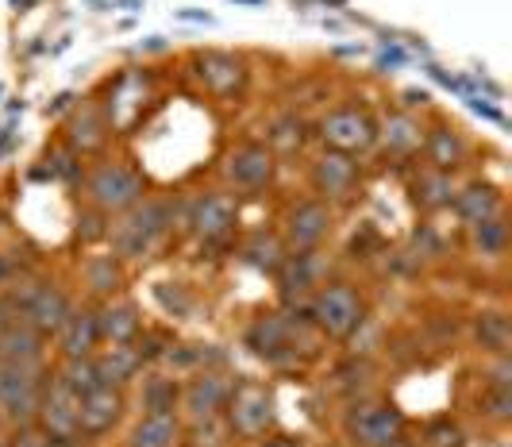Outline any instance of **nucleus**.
<instances>
[{
	"mask_svg": "<svg viewBox=\"0 0 512 447\" xmlns=\"http://www.w3.org/2000/svg\"><path fill=\"white\" fill-rule=\"evenodd\" d=\"M170 224H174V201H162V197H143L139 205H131L128 212L116 216V224H108V243H112V255L120 263H139L154 255V247L170 236Z\"/></svg>",
	"mask_w": 512,
	"mask_h": 447,
	"instance_id": "1",
	"label": "nucleus"
},
{
	"mask_svg": "<svg viewBox=\"0 0 512 447\" xmlns=\"http://www.w3.org/2000/svg\"><path fill=\"white\" fill-rule=\"evenodd\" d=\"M143 197H147L143 174L135 166H128V162H120V158L97 162L85 174V201H89V209L104 212V216H120L131 205H139Z\"/></svg>",
	"mask_w": 512,
	"mask_h": 447,
	"instance_id": "2",
	"label": "nucleus"
},
{
	"mask_svg": "<svg viewBox=\"0 0 512 447\" xmlns=\"http://www.w3.org/2000/svg\"><path fill=\"white\" fill-rule=\"evenodd\" d=\"M308 324L328 340H347L366 324V301L347 282H324L308 297Z\"/></svg>",
	"mask_w": 512,
	"mask_h": 447,
	"instance_id": "3",
	"label": "nucleus"
},
{
	"mask_svg": "<svg viewBox=\"0 0 512 447\" xmlns=\"http://www.w3.org/2000/svg\"><path fill=\"white\" fill-rule=\"evenodd\" d=\"M409 417L393 401H355L343 417V436L351 447H389L401 440Z\"/></svg>",
	"mask_w": 512,
	"mask_h": 447,
	"instance_id": "4",
	"label": "nucleus"
},
{
	"mask_svg": "<svg viewBox=\"0 0 512 447\" xmlns=\"http://www.w3.org/2000/svg\"><path fill=\"white\" fill-rule=\"evenodd\" d=\"M43 390H47V367L0 363V421H8L12 428L35 424Z\"/></svg>",
	"mask_w": 512,
	"mask_h": 447,
	"instance_id": "5",
	"label": "nucleus"
},
{
	"mask_svg": "<svg viewBox=\"0 0 512 447\" xmlns=\"http://www.w3.org/2000/svg\"><path fill=\"white\" fill-rule=\"evenodd\" d=\"M224 421H228L235 440H262V436H270L274 424H278L274 394L266 386H255V382H239L228 397Z\"/></svg>",
	"mask_w": 512,
	"mask_h": 447,
	"instance_id": "6",
	"label": "nucleus"
},
{
	"mask_svg": "<svg viewBox=\"0 0 512 447\" xmlns=\"http://www.w3.org/2000/svg\"><path fill=\"white\" fill-rule=\"evenodd\" d=\"M320 139L328 151H343V155H362L370 147H378V124L366 108L343 105L332 108L324 120H320Z\"/></svg>",
	"mask_w": 512,
	"mask_h": 447,
	"instance_id": "7",
	"label": "nucleus"
},
{
	"mask_svg": "<svg viewBox=\"0 0 512 447\" xmlns=\"http://www.w3.org/2000/svg\"><path fill=\"white\" fill-rule=\"evenodd\" d=\"M231 390H235V382H231L228 374H220V370H193V378L181 386L178 413L185 417V424L224 417Z\"/></svg>",
	"mask_w": 512,
	"mask_h": 447,
	"instance_id": "8",
	"label": "nucleus"
},
{
	"mask_svg": "<svg viewBox=\"0 0 512 447\" xmlns=\"http://www.w3.org/2000/svg\"><path fill=\"white\" fill-rule=\"evenodd\" d=\"M335 228V212L328 201L312 197V201H301L293 209L285 212V224H282V243L285 251H320L328 236Z\"/></svg>",
	"mask_w": 512,
	"mask_h": 447,
	"instance_id": "9",
	"label": "nucleus"
},
{
	"mask_svg": "<svg viewBox=\"0 0 512 447\" xmlns=\"http://www.w3.org/2000/svg\"><path fill=\"white\" fill-rule=\"evenodd\" d=\"M308 178H312V189L320 193V201H328V205H335V201H351L362 185L359 158L343 155V151H328V147H324L320 155L312 158Z\"/></svg>",
	"mask_w": 512,
	"mask_h": 447,
	"instance_id": "10",
	"label": "nucleus"
},
{
	"mask_svg": "<svg viewBox=\"0 0 512 447\" xmlns=\"http://www.w3.org/2000/svg\"><path fill=\"white\" fill-rule=\"evenodd\" d=\"M278 174V155L266 143H239L228 158H224V182L239 193H258L274 182Z\"/></svg>",
	"mask_w": 512,
	"mask_h": 447,
	"instance_id": "11",
	"label": "nucleus"
},
{
	"mask_svg": "<svg viewBox=\"0 0 512 447\" xmlns=\"http://www.w3.org/2000/svg\"><path fill=\"white\" fill-rule=\"evenodd\" d=\"M77 409H81V397L70 394V390L51 374V378H47V390H43V401H39V417H35V424H39L47 436H54L58 444L74 447L77 440H81Z\"/></svg>",
	"mask_w": 512,
	"mask_h": 447,
	"instance_id": "12",
	"label": "nucleus"
},
{
	"mask_svg": "<svg viewBox=\"0 0 512 447\" xmlns=\"http://www.w3.org/2000/svg\"><path fill=\"white\" fill-rule=\"evenodd\" d=\"M193 70H197V81L205 85L212 97L220 101H231L247 89V62L231 51H205L193 58Z\"/></svg>",
	"mask_w": 512,
	"mask_h": 447,
	"instance_id": "13",
	"label": "nucleus"
},
{
	"mask_svg": "<svg viewBox=\"0 0 512 447\" xmlns=\"http://www.w3.org/2000/svg\"><path fill=\"white\" fill-rule=\"evenodd\" d=\"M247 347L270 363L293 359L297 355V320L289 313H262L247 328Z\"/></svg>",
	"mask_w": 512,
	"mask_h": 447,
	"instance_id": "14",
	"label": "nucleus"
},
{
	"mask_svg": "<svg viewBox=\"0 0 512 447\" xmlns=\"http://www.w3.org/2000/svg\"><path fill=\"white\" fill-rule=\"evenodd\" d=\"M328 255L324 251H289L278 266V290L285 301H301L324 286Z\"/></svg>",
	"mask_w": 512,
	"mask_h": 447,
	"instance_id": "15",
	"label": "nucleus"
},
{
	"mask_svg": "<svg viewBox=\"0 0 512 447\" xmlns=\"http://www.w3.org/2000/svg\"><path fill=\"white\" fill-rule=\"evenodd\" d=\"M124 409H128V397L116 386H97L93 394L81 397V409H77V424H81V440H101L108 436L116 424L124 421Z\"/></svg>",
	"mask_w": 512,
	"mask_h": 447,
	"instance_id": "16",
	"label": "nucleus"
},
{
	"mask_svg": "<svg viewBox=\"0 0 512 447\" xmlns=\"http://www.w3.org/2000/svg\"><path fill=\"white\" fill-rule=\"evenodd\" d=\"M74 313V301L70 293L54 282H39V290L27 297V305L20 309V320H27L43 340L58 336V328L66 324V316Z\"/></svg>",
	"mask_w": 512,
	"mask_h": 447,
	"instance_id": "17",
	"label": "nucleus"
},
{
	"mask_svg": "<svg viewBox=\"0 0 512 447\" xmlns=\"http://www.w3.org/2000/svg\"><path fill=\"white\" fill-rule=\"evenodd\" d=\"M235 224H239V205L231 193H205V197H197V205L189 212L193 236L205 239V243L228 239L235 232Z\"/></svg>",
	"mask_w": 512,
	"mask_h": 447,
	"instance_id": "18",
	"label": "nucleus"
},
{
	"mask_svg": "<svg viewBox=\"0 0 512 447\" xmlns=\"http://www.w3.org/2000/svg\"><path fill=\"white\" fill-rule=\"evenodd\" d=\"M0 363L16 367H47V340L20 316H12L0 328Z\"/></svg>",
	"mask_w": 512,
	"mask_h": 447,
	"instance_id": "19",
	"label": "nucleus"
},
{
	"mask_svg": "<svg viewBox=\"0 0 512 447\" xmlns=\"http://www.w3.org/2000/svg\"><path fill=\"white\" fill-rule=\"evenodd\" d=\"M93 363H97L104 386H116V390H128L131 382H139V374L147 367V359L135 343H101Z\"/></svg>",
	"mask_w": 512,
	"mask_h": 447,
	"instance_id": "20",
	"label": "nucleus"
},
{
	"mask_svg": "<svg viewBox=\"0 0 512 447\" xmlns=\"http://www.w3.org/2000/svg\"><path fill=\"white\" fill-rule=\"evenodd\" d=\"M58 355L62 359H89V355H97V347H101V324H97V309H77L66 316V324L58 328Z\"/></svg>",
	"mask_w": 512,
	"mask_h": 447,
	"instance_id": "21",
	"label": "nucleus"
},
{
	"mask_svg": "<svg viewBox=\"0 0 512 447\" xmlns=\"http://www.w3.org/2000/svg\"><path fill=\"white\" fill-rule=\"evenodd\" d=\"M451 209L462 220V228H474V224H486L493 216H505V201H501V189L497 185L470 182L466 189H455Z\"/></svg>",
	"mask_w": 512,
	"mask_h": 447,
	"instance_id": "22",
	"label": "nucleus"
},
{
	"mask_svg": "<svg viewBox=\"0 0 512 447\" xmlns=\"http://www.w3.org/2000/svg\"><path fill=\"white\" fill-rule=\"evenodd\" d=\"M181 432L185 424L178 413H143L131 424L124 447H181Z\"/></svg>",
	"mask_w": 512,
	"mask_h": 447,
	"instance_id": "23",
	"label": "nucleus"
},
{
	"mask_svg": "<svg viewBox=\"0 0 512 447\" xmlns=\"http://www.w3.org/2000/svg\"><path fill=\"white\" fill-rule=\"evenodd\" d=\"M424 158H428L432 170L451 174L466 162V139L455 124H436V128L424 132Z\"/></svg>",
	"mask_w": 512,
	"mask_h": 447,
	"instance_id": "24",
	"label": "nucleus"
},
{
	"mask_svg": "<svg viewBox=\"0 0 512 447\" xmlns=\"http://www.w3.org/2000/svg\"><path fill=\"white\" fill-rule=\"evenodd\" d=\"M101 343H135L143 332V313L135 301H104L97 309Z\"/></svg>",
	"mask_w": 512,
	"mask_h": 447,
	"instance_id": "25",
	"label": "nucleus"
},
{
	"mask_svg": "<svg viewBox=\"0 0 512 447\" xmlns=\"http://www.w3.org/2000/svg\"><path fill=\"white\" fill-rule=\"evenodd\" d=\"M424 124L412 116V112H393L378 128V143H382L385 155H397V158H409L424 147Z\"/></svg>",
	"mask_w": 512,
	"mask_h": 447,
	"instance_id": "26",
	"label": "nucleus"
},
{
	"mask_svg": "<svg viewBox=\"0 0 512 447\" xmlns=\"http://www.w3.org/2000/svg\"><path fill=\"white\" fill-rule=\"evenodd\" d=\"M409 189H412V205L420 212H443V209H451V201H455L451 174L432 170V166H424V170L412 178Z\"/></svg>",
	"mask_w": 512,
	"mask_h": 447,
	"instance_id": "27",
	"label": "nucleus"
},
{
	"mask_svg": "<svg viewBox=\"0 0 512 447\" xmlns=\"http://www.w3.org/2000/svg\"><path fill=\"white\" fill-rule=\"evenodd\" d=\"M104 139H108V120L93 105L77 108L70 116V124H66V143L74 147L77 155H93V151L104 147Z\"/></svg>",
	"mask_w": 512,
	"mask_h": 447,
	"instance_id": "28",
	"label": "nucleus"
},
{
	"mask_svg": "<svg viewBox=\"0 0 512 447\" xmlns=\"http://www.w3.org/2000/svg\"><path fill=\"white\" fill-rule=\"evenodd\" d=\"M81 282L89 286L93 297H104V301H112L120 286H124V263L116 259V255H89L85 263H81Z\"/></svg>",
	"mask_w": 512,
	"mask_h": 447,
	"instance_id": "29",
	"label": "nucleus"
},
{
	"mask_svg": "<svg viewBox=\"0 0 512 447\" xmlns=\"http://www.w3.org/2000/svg\"><path fill=\"white\" fill-rule=\"evenodd\" d=\"M474 340L482 351L489 355H509V343H512V324L509 316L501 309H489V313L474 316Z\"/></svg>",
	"mask_w": 512,
	"mask_h": 447,
	"instance_id": "30",
	"label": "nucleus"
},
{
	"mask_svg": "<svg viewBox=\"0 0 512 447\" xmlns=\"http://www.w3.org/2000/svg\"><path fill=\"white\" fill-rule=\"evenodd\" d=\"M289 255L285 251L282 236H266V232H255V236L243 243V263L262 270V274H278L282 259Z\"/></svg>",
	"mask_w": 512,
	"mask_h": 447,
	"instance_id": "31",
	"label": "nucleus"
},
{
	"mask_svg": "<svg viewBox=\"0 0 512 447\" xmlns=\"http://www.w3.org/2000/svg\"><path fill=\"white\" fill-rule=\"evenodd\" d=\"M178 397L181 386L170 378V374H147L143 378V413H178Z\"/></svg>",
	"mask_w": 512,
	"mask_h": 447,
	"instance_id": "32",
	"label": "nucleus"
},
{
	"mask_svg": "<svg viewBox=\"0 0 512 447\" xmlns=\"http://www.w3.org/2000/svg\"><path fill=\"white\" fill-rule=\"evenodd\" d=\"M305 120L297 116V112H285L278 116L274 124H270V132H266V147L274 151V155H293V151H301L305 147Z\"/></svg>",
	"mask_w": 512,
	"mask_h": 447,
	"instance_id": "33",
	"label": "nucleus"
},
{
	"mask_svg": "<svg viewBox=\"0 0 512 447\" xmlns=\"http://www.w3.org/2000/svg\"><path fill=\"white\" fill-rule=\"evenodd\" d=\"M54 378L77 397L93 394L97 386H104L101 374H97V363H93V355H89V359H62V367L54 370Z\"/></svg>",
	"mask_w": 512,
	"mask_h": 447,
	"instance_id": "34",
	"label": "nucleus"
},
{
	"mask_svg": "<svg viewBox=\"0 0 512 447\" xmlns=\"http://www.w3.org/2000/svg\"><path fill=\"white\" fill-rule=\"evenodd\" d=\"M470 243H474L478 255L501 259V255L509 251V224H505V216H493L486 224H474V228H470Z\"/></svg>",
	"mask_w": 512,
	"mask_h": 447,
	"instance_id": "35",
	"label": "nucleus"
},
{
	"mask_svg": "<svg viewBox=\"0 0 512 447\" xmlns=\"http://www.w3.org/2000/svg\"><path fill=\"white\" fill-rule=\"evenodd\" d=\"M181 444L185 447H231L235 436H231V428L224 417H212V421L189 424V428L181 432Z\"/></svg>",
	"mask_w": 512,
	"mask_h": 447,
	"instance_id": "36",
	"label": "nucleus"
},
{
	"mask_svg": "<svg viewBox=\"0 0 512 447\" xmlns=\"http://www.w3.org/2000/svg\"><path fill=\"white\" fill-rule=\"evenodd\" d=\"M420 447H466V432H462L459 421H451V417H436V421L424 424Z\"/></svg>",
	"mask_w": 512,
	"mask_h": 447,
	"instance_id": "37",
	"label": "nucleus"
},
{
	"mask_svg": "<svg viewBox=\"0 0 512 447\" xmlns=\"http://www.w3.org/2000/svg\"><path fill=\"white\" fill-rule=\"evenodd\" d=\"M478 413L493 424H509L512 421V390H505V386H486V394L478 397Z\"/></svg>",
	"mask_w": 512,
	"mask_h": 447,
	"instance_id": "38",
	"label": "nucleus"
},
{
	"mask_svg": "<svg viewBox=\"0 0 512 447\" xmlns=\"http://www.w3.org/2000/svg\"><path fill=\"white\" fill-rule=\"evenodd\" d=\"M47 170H51V178L74 182V178H81V155H77L70 143L66 147H51L47 151Z\"/></svg>",
	"mask_w": 512,
	"mask_h": 447,
	"instance_id": "39",
	"label": "nucleus"
},
{
	"mask_svg": "<svg viewBox=\"0 0 512 447\" xmlns=\"http://www.w3.org/2000/svg\"><path fill=\"white\" fill-rule=\"evenodd\" d=\"M4 447H66V444H58L54 436H47L39 424H20V428H12V436L4 440Z\"/></svg>",
	"mask_w": 512,
	"mask_h": 447,
	"instance_id": "40",
	"label": "nucleus"
},
{
	"mask_svg": "<svg viewBox=\"0 0 512 447\" xmlns=\"http://www.w3.org/2000/svg\"><path fill=\"white\" fill-rule=\"evenodd\" d=\"M255 447H301V440H293V436H262V440H255Z\"/></svg>",
	"mask_w": 512,
	"mask_h": 447,
	"instance_id": "41",
	"label": "nucleus"
},
{
	"mask_svg": "<svg viewBox=\"0 0 512 447\" xmlns=\"http://www.w3.org/2000/svg\"><path fill=\"white\" fill-rule=\"evenodd\" d=\"M12 278H16V266H12L8 259H4V255H0V290H4Z\"/></svg>",
	"mask_w": 512,
	"mask_h": 447,
	"instance_id": "42",
	"label": "nucleus"
},
{
	"mask_svg": "<svg viewBox=\"0 0 512 447\" xmlns=\"http://www.w3.org/2000/svg\"><path fill=\"white\" fill-rule=\"evenodd\" d=\"M70 101H74V93H62V97H54V105H47V112L58 116V112H66V108H70Z\"/></svg>",
	"mask_w": 512,
	"mask_h": 447,
	"instance_id": "43",
	"label": "nucleus"
},
{
	"mask_svg": "<svg viewBox=\"0 0 512 447\" xmlns=\"http://www.w3.org/2000/svg\"><path fill=\"white\" fill-rule=\"evenodd\" d=\"M8 320H12V309H8V305H4V297H0V328H4Z\"/></svg>",
	"mask_w": 512,
	"mask_h": 447,
	"instance_id": "44",
	"label": "nucleus"
},
{
	"mask_svg": "<svg viewBox=\"0 0 512 447\" xmlns=\"http://www.w3.org/2000/svg\"><path fill=\"white\" fill-rule=\"evenodd\" d=\"M389 447H420V444H416V440H409V436H401V440H393Z\"/></svg>",
	"mask_w": 512,
	"mask_h": 447,
	"instance_id": "45",
	"label": "nucleus"
},
{
	"mask_svg": "<svg viewBox=\"0 0 512 447\" xmlns=\"http://www.w3.org/2000/svg\"><path fill=\"white\" fill-rule=\"evenodd\" d=\"M4 147H8V128H4V132H0V151H4Z\"/></svg>",
	"mask_w": 512,
	"mask_h": 447,
	"instance_id": "46",
	"label": "nucleus"
},
{
	"mask_svg": "<svg viewBox=\"0 0 512 447\" xmlns=\"http://www.w3.org/2000/svg\"><path fill=\"white\" fill-rule=\"evenodd\" d=\"M0 93H4V85H0Z\"/></svg>",
	"mask_w": 512,
	"mask_h": 447,
	"instance_id": "47",
	"label": "nucleus"
},
{
	"mask_svg": "<svg viewBox=\"0 0 512 447\" xmlns=\"http://www.w3.org/2000/svg\"><path fill=\"white\" fill-rule=\"evenodd\" d=\"M0 447H4V444H0Z\"/></svg>",
	"mask_w": 512,
	"mask_h": 447,
	"instance_id": "48",
	"label": "nucleus"
}]
</instances>
